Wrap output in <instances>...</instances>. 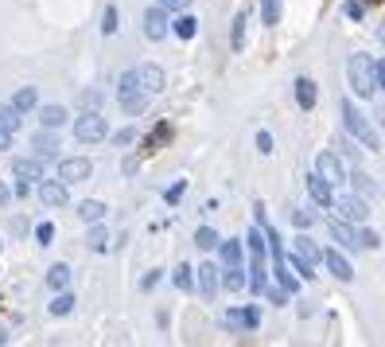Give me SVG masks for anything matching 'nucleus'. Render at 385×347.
<instances>
[{"label": "nucleus", "instance_id": "1", "mask_svg": "<svg viewBox=\"0 0 385 347\" xmlns=\"http://www.w3.org/2000/svg\"><path fill=\"white\" fill-rule=\"evenodd\" d=\"M343 121H346V133H351L362 149H370V153H374V149H381V137L374 133V125L366 121V113L354 110V102H343Z\"/></svg>", "mask_w": 385, "mask_h": 347}, {"label": "nucleus", "instance_id": "2", "mask_svg": "<svg viewBox=\"0 0 385 347\" xmlns=\"http://www.w3.org/2000/svg\"><path fill=\"white\" fill-rule=\"evenodd\" d=\"M117 98H121V110L129 113V118H141L144 106H148V94H144V86L136 82V70H125L117 82Z\"/></svg>", "mask_w": 385, "mask_h": 347}, {"label": "nucleus", "instance_id": "3", "mask_svg": "<svg viewBox=\"0 0 385 347\" xmlns=\"http://www.w3.org/2000/svg\"><path fill=\"white\" fill-rule=\"evenodd\" d=\"M346 78H351L358 98H374L377 78H374V63H370L366 55H351V59H346Z\"/></svg>", "mask_w": 385, "mask_h": 347}, {"label": "nucleus", "instance_id": "4", "mask_svg": "<svg viewBox=\"0 0 385 347\" xmlns=\"http://www.w3.org/2000/svg\"><path fill=\"white\" fill-rule=\"evenodd\" d=\"M105 133H109V125H105V118H101L98 110H90L86 118H78V121H74V137H78L82 144L105 141Z\"/></svg>", "mask_w": 385, "mask_h": 347}, {"label": "nucleus", "instance_id": "5", "mask_svg": "<svg viewBox=\"0 0 385 347\" xmlns=\"http://www.w3.org/2000/svg\"><path fill=\"white\" fill-rule=\"evenodd\" d=\"M315 176H323L331 187H335V184H346V172H343V164H339L335 153H319V156H315Z\"/></svg>", "mask_w": 385, "mask_h": 347}, {"label": "nucleus", "instance_id": "6", "mask_svg": "<svg viewBox=\"0 0 385 347\" xmlns=\"http://www.w3.org/2000/svg\"><path fill=\"white\" fill-rule=\"evenodd\" d=\"M335 207L346 215V222H354V227L370 219V207H366V199H358V195H339V199H335Z\"/></svg>", "mask_w": 385, "mask_h": 347}, {"label": "nucleus", "instance_id": "7", "mask_svg": "<svg viewBox=\"0 0 385 347\" xmlns=\"http://www.w3.org/2000/svg\"><path fill=\"white\" fill-rule=\"evenodd\" d=\"M90 172H93V164L82 160V156L59 164V179H63V184H82V179H90Z\"/></svg>", "mask_w": 385, "mask_h": 347}, {"label": "nucleus", "instance_id": "8", "mask_svg": "<svg viewBox=\"0 0 385 347\" xmlns=\"http://www.w3.org/2000/svg\"><path fill=\"white\" fill-rule=\"evenodd\" d=\"M144 35H148V39H164V35H168V8H148L144 12Z\"/></svg>", "mask_w": 385, "mask_h": 347}, {"label": "nucleus", "instance_id": "9", "mask_svg": "<svg viewBox=\"0 0 385 347\" xmlns=\"http://www.w3.org/2000/svg\"><path fill=\"white\" fill-rule=\"evenodd\" d=\"M308 195H311V203L323 207V211L335 203V195H331V184H327L323 176H308Z\"/></svg>", "mask_w": 385, "mask_h": 347}, {"label": "nucleus", "instance_id": "10", "mask_svg": "<svg viewBox=\"0 0 385 347\" xmlns=\"http://www.w3.org/2000/svg\"><path fill=\"white\" fill-rule=\"evenodd\" d=\"M136 82H141V86H144V94L152 98V94H159V90H164V70H159V67H152V63H148V67H141V70H136Z\"/></svg>", "mask_w": 385, "mask_h": 347}, {"label": "nucleus", "instance_id": "11", "mask_svg": "<svg viewBox=\"0 0 385 347\" xmlns=\"http://www.w3.org/2000/svg\"><path fill=\"white\" fill-rule=\"evenodd\" d=\"M323 265H327V270H331V273H335L339 281H351V277H354L351 262H346V258L339 254V250H323Z\"/></svg>", "mask_w": 385, "mask_h": 347}, {"label": "nucleus", "instance_id": "12", "mask_svg": "<svg viewBox=\"0 0 385 347\" xmlns=\"http://www.w3.org/2000/svg\"><path fill=\"white\" fill-rule=\"evenodd\" d=\"M39 199L47 207H63V203H67V184H55V179L39 184Z\"/></svg>", "mask_w": 385, "mask_h": 347}, {"label": "nucleus", "instance_id": "13", "mask_svg": "<svg viewBox=\"0 0 385 347\" xmlns=\"http://www.w3.org/2000/svg\"><path fill=\"white\" fill-rule=\"evenodd\" d=\"M12 172H16V179H43V156H35V160H16L12 164Z\"/></svg>", "mask_w": 385, "mask_h": 347}, {"label": "nucleus", "instance_id": "14", "mask_svg": "<svg viewBox=\"0 0 385 347\" xmlns=\"http://www.w3.org/2000/svg\"><path fill=\"white\" fill-rule=\"evenodd\" d=\"M199 293L207 296V301H214V293H218V270L214 265H199Z\"/></svg>", "mask_w": 385, "mask_h": 347}, {"label": "nucleus", "instance_id": "15", "mask_svg": "<svg viewBox=\"0 0 385 347\" xmlns=\"http://www.w3.org/2000/svg\"><path fill=\"white\" fill-rule=\"evenodd\" d=\"M327 227H331V234H335V242L351 246V250H354V246H358V230H354V222H351V227H346V222L331 219V222H327Z\"/></svg>", "mask_w": 385, "mask_h": 347}, {"label": "nucleus", "instance_id": "16", "mask_svg": "<svg viewBox=\"0 0 385 347\" xmlns=\"http://www.w3.org/2000/svg\"><path fill=\"white\" fill-rule=\"evenodd\" d=\"M292 250H296V254H300V258H308L311 265H315V262H323V250H319V246L311 242L308 234H300V238H296V242H292Z\"/></svg>", "mask_w": 385, "mask_h": 347}, {"label": "nucleus", "instance_id": "17", "mask_svg": "<svg viewBox=\"0 0 385 347\" xmlns=\"http://www.w3.org/2000/svg\"><path fill=\"white\" fill-rule=\"evenodd\" d=\"M39 121H43V129H63L67 125V110H63V106H43Z\"/></svg>", "mask_w": 385, "mask_h": 347}, {"label": "nucleus", "instance_id": "18", "mask_svg": "<svg viewBox=\"0 0 385 347\" xmlns=\"http://www.w3.org/2000/svg\"><path fill=\"white\" fill-rule=\"evenodd\" d=\"M296 102H300V110L315 106V82L311 78H296Z\"/></svg>", "mask_w": 385, "mask_h": 347}, {"label": "nucleus", "instance_id": "19", "mask_svg": "<svg viewBox=\"0 0 385 347\" xmlns=\"http://www.w3.org/2000/svg\"><path fill=\"white\" fill-rule=\"evenodd\" d=\"M35 153H39L43 160H51V156L59 153V141L51 137V129H47V133H39V137H35Z\"/></svg>", "mask_w": 385, "mask_h": 347}, {"label": "nucleus", "instance_id": "20", "mask_svg": "<svg viewBox=\"0 0 385 347\" xmlns=\"http://www.w3.org/2000/svg\"><path fill=\"white\" fill-rule=\"evenodd\" d=\"M47 285L55 289V293H59V289H67L70 285V270H67V265H51V270H47Z\"/></svg>", "mask_w": 385, "mask_h": 347}, {"label": "nucleus", "instance_id": "21", "mask_svg": "<svg viewBox=\"0 0 385 347\" xmlns=\"http://www.w3.org/2000/svg\"><path fill=\"white\" fill-rule=\"evenodd\" d=\"M171 32H176L179 39H195V32H199V20H195V16H179L176 24H171Z\"/></svg>", "mask_w": 385, "mask_h": 347}, {"label": "nucleus", "instance_id": "22", "mask_svg": "<svg viewBox=\"0 0 385 347\" xmlns=\"http://www.w3.org/2000/svg\"><path fill=\"white\" fill-rule=\"evenodd\" d=\"M78 215H82L86 222H101V219H105V203H98V199H86V203L78 207Z\"/></svg>", "mask_w": 385, "mask_h": 347}, {"label": "nucleus", "instance_id": "23", "mask_svg": "<svg viewBox=\"0 0 385 347\" xmlns=\"http://www.w3.org/2000/svg\"><path fill=\"white\" fill-rule=\"evenodd\" d=\"M261 20L268 27H277L280 24V0H261Z\"/></svg>", "mask_w": 385, "mask_h": 347}, {"label": "nucleus", "instance_id": "24", "mask_svg": "<svg viewBox=\"0 0 385 347\" xmlns=\"http://www.w3.org/2000/svg\"><path fill=\"white\" fill-rule=\"evenodd\" d=\"M70 308H74V296H70L67 289H59V296L51 301V316H67Z\"/></svg>", "mask_w": 385, "mask_h": 347}, {"label": "nucleus", "instance_id": "25", "mask_svg": "<svg viewBox=\"0 0 385 347\" xmlns=\"http://www.w3.org/2000/svg\"><path fill=\"white\" fill-rule=\"evenodd\" d=\"M222 285L237 293V289L245 285V270H242V265H226V273H222Z\"/></svg>", "mask_w": 385, "mask_h": 347}, {"label": "nucleus", "instance_id": "26", "mask_svg": "<svg viewBox=\"0 0 385 347\" xmlns=\"http://www.w3.org/2000/svg\"><path fill=\"white\" fill-rule=\"evenodd\" d=\"M0 129H8V133L20 129V110L16 106H0Z\"/></svg>", "mask_w": 385, "mask_h": 347}, {"label": "nucleus", "instance_id": "27", "mask_svg": "<svg viewBox=\"0 0 385 347\" xmlns=\"http://www.w3.org/2000/svg\"><path fill=\"white\" fill-rule=\"evenodd\" d=\"M222 246V265H242V242H218Z\"/></svg>", "mask_w": 385, "mask_h": 347}, {"label": "nucleus", "instance_id": "28", "mask_svg": "<svg viewBox=\"0 0 385 347\" xmlns=\"http://www.w3.org/2000/svg\"><path fill=\"white\" fill-rule=\"evenodd\" d=\"M12 106H16L20 113L35 110V90H32V86H24V90H16V98H12Z\"/></svg>", "mask_w": 385, "mask_h": 347}, {"label": "nucleus", "instance_id": "29", "mask_svg": "<svg viewBox=\"0 0 385 347\" xmlns=\"http://www.w3.org/2000/svg\"><path fill=\"white\" fill-rule=\"evenodd\" d=\"M288 265H292V270L296 273H300V277H315V270H311V262H308V258H300V254H296V250H292V254H288Z\"/></svg>", "mask_w": 385, "mask_h": 347}, {"label": "nucleus", "instance_id": "30", "mask_svg": "<svg viewBox=\"0 0 385 347\" xmlns=\"http://www.w3.org/2000/svg\"><path fill=\"white\" fill-rule=\"evenodd\" d=\"M351 184H354V187H358V191H362V195H377V184H374V179H370V176H366V172H358V168H354V176H351Z\"/></svg>", "mask_w": 385, "mask_h": 347}, {"label": "nucleus", "instance_id": "31", "mask_svg": "<svg viewBox=\"0 0 385 347\" xmlns=\"http://www.w3.org/2000/svg\"><path fill=\"white\" fill-rule=\"evenodd\" d=\"M277 277H280V285H285V289H292V293L300 289V281H296L292 273H288V262H285V258H277Z\"/></svg>", "mask_w": 385, "mask_h": 347}, {"label": "nucleus", "instance_id": "32", "mask_svg": "<svg viewBox=\"0 0 385 347\" xmlns=\"http://www.w3.org/2000/svg\"><path fill=\"white\" fill-rule=\"evenodd\" d=\"M195 246H199V250H214V246H218V234H214L210 227H202L199 234H195Z\"/></svg>", "mask_w": 385, "mask_h": 347}, {"label": "nucleus", "instance_id": "33", "mask_svg": "<svg viewBox=\"0 0 385 347\" xmlns=\"http://www.w3.org/2000/svg\"><path fill=\"white\" fill-rule=\"evenodd\" d=\"M86 242H90V250H105V246H109V234L98 227V222H93V230H90V238H86Z\"/></svg>", "mask_w": 385, "mask_h": 347}, {"label": "nucleus", "instance_id": "34", "mask_svg": "<svg viewBox=\"0 0 385 347\" xmlns=\"http://www.w3.org/2000/svg\"><path fill=\"white\" fill-rule=\"evenodd\" d=\"M242 43H245V12H237V20H234V51H242Z\"/></svg>", "mask_w": 385, "mask_h": 347}, {"label": "nucleus", "instance_id": "35", "mask_svg": "<svg viewBox=\"0 0 385 347\" xmlns=\"http://www.w3.org/2000/svg\"><path fill=\"white\" fill-rule=\"evenodd\" d=\"M292 222H296V227H311V222H315V211H304V207H292Z\"/></svg>", "mask_w": 385, "mask_h": 347}, {"label": "nucleus", "instance_id": "36", "mask_svg": "<svg viewBox=\"0 0 385 347\" xmlns=\"http://www.w3.org/2000/svg\"><path fill=\"white\" fill-rule=\"evenodd\" d=\"M101 32L105 35L117 32V8H105V16H101Z\"/></svg>", "mask_w": 385, "mask_h": 347}, {"label": "nucleus", "instance_id": "37", "mask_svg": "<svg viewBox=\"0 0 385 347\" xmlns=\"http://www.w3.org/2000/svg\"><path fill=\"white\" fill-rule=\"evenodd\" d=\"M245 242H249L253 254H265V234H261V227H257V230H249V238H245Z\"/></svg>", "mask_w": 385, "mask_h": 347}, {"label": "nucleus", "instance_id": "38", "mask_svg": "<svg viewBox=\"0 0 385 347\" xmlns=\"http://www.w3.org/2000/svg\"><path fill=\"white\" fill-rule=\"evenodd\" d=\"M171 281H176L179 289H191V285H195V277H191V270H187V265H179V270H176V277H171Z\"/></svg>", "mask_w": 385, "mask_h": 347}, {"label": "nucleus", "instance_id": "39", "mask_svg": "<svg viewBox=\"0 0 385 347\" xmlns=\"http://www.w3.org/2000/svg\"><path fill=\"white\" fill-rule=\"evenodd\" d=\"M339 149H343V156H346V160H354V168H358V160H362L358 144H351V141H339Z\"/></svg>", "mask_w": 385, "mask_h": 347}, {"label": "nucleus", "instance_id": "40", "mask_svg": "<svg viewBox=\"0 0 385 347\" xmlns=\"http://www.w3.org/2000/svg\"><path fill=\"white\" fill-rule=\"evenodd\" d=\"M343 12H346V16H351V20H362V12H366V4H362V0H346V4H343Z\"/></svg>", "mask_w": 385, "mask_h": 347}, {"label": "nucleus", "instance_id": "41", "mask_svg": "<svg viewBox=\"0 0 385 347\" xmlns=\"http://www.w3.org/2000/svg\"><path fill=\"white\" fill-rule=\"evenodd\" d=\"M35 238H39V246H51V238H55V227H51V222H39Z\"/></svg>", "mask_w": 385, "mask_h": 347}, {"label": "nucleus", "instance_id": "42", "mask_svg": "<svg viewBox=\"0 0 385 347\" xmlns=\"http://www.w3.org/2000/svg\"><path fill=\"white\" fill-rule=\"evenodd\" d=\"M156 4H159V8H168V12H183L191 0H156Z\"/></svg>", "mask_w": 385, "mask_h": 347}, {"label": "nucleus", "instance_id": "43", "mask_svg": "<svg viewBox=\"0 0 385 347\" xmlns=\"http://www.w3.org/2000/svg\"><path fill=\"white\" fill-rule=\"evenodd\" d=\"M98 102H101V94H98V90H86V94H82V106H86V110H93Z\"/></svg>", "mask_w": 385, "mask_h": 347}, {"label": "nucleus", "instance_id": "44", "mask_svg": "<svg viewBox=\"0 0 385 347\" xmlns=\"http://www.w3.org/2000/svg\"><path fill=\"white\" fill-rule=\"evenodd\" d=\"M113 141H117V144H133V141H136V129H121Z\"/></svg>", "mask_w": 385, "mask_h": 347}, {"label": "nucleus", "instance_id": "45", "mask_svg": "<svg viewBox=\"0 0 385 347\" xmlns=\"http://www.w3.org/2000/svg\"><path fill=\"white\" fill-rule=\"evenodd\" d=\"M226 324L230 328H245V313H226Z\"/></svg>", "mask_w": 385, "mask_h": 347}, {"label": "nucleus", "instance_id": "46", "mask_svg": "<svg viewBox=\"0 0 385 347\" xmlns=\"http://www.w3.org/2000/svg\"><path fill=\"white\" fill-rule=\"evenodd\" d=\"M257 149H261V153H273V137H268V133H257Z\"/></svg>", "mask_w": 385, "mask_h": 347}, {"label": "nucleus", "instance_id": "47", "mask_svg": "<svg viewBox=\"0 0 385 347\" xmlns=\"http://www.w3.org/2000/svg\"><path fill=\"white\" fill-rule=\"evenodd\" d=\"M265 293H268V301H273V305H285V293H280V289H268L265 285Z\"/></svg>", "mask_w": 385, "mask_h": 347}, {"label": "nucleus", "instance_id": "48", "mask_svg": "<svg viewBox=\"0 0 385 347\" xmlns=\"http://www.w3.org/2000/svg\"><path fill=\"white\" fill-rule=\"evenodd\" d=\"M179 195H183V184H176V187H168V203H179Z\"/></svg>", "mask_w": 385, "mask_h": 347}, {"label": "nucleus", "instance_id": "49", "mask_svg": "<svg viewBox=\"0 0 385 347\" xmlns=\"http://www.w3.org/2000/svg\"><path fill=\"white\" fill-rule=\"evenodd\" d=\"M374 78H377V86H385V59L374 67Z\"/></svg>", "mask_w": 385, "mask_h": 347}, {"label": "nucleus", "instance_id": "50", "mask_svg": "<svg viewBox=\"0 0 385 347\" xmlns=\"http://www.w3.org/2000/svg\"><path fill=\"white\" fill-rule=\"evenodd\" d=\"M8 144H12V133H8V129H0V153H4Z\"/></svg>", "mask_w": 385, "mask_h": 347}, {"label": "nucleus", "instance_id": "51", "mask_svg": "<svg viewBox=\"0 0 385 347\" xmlns=\"http://www.w3.org/2000/svg\"><path fill=\"white\" fill-rule=\"evenodd\" d=\"M8 203H12V191H8L4 184H0V207H8Z\"/></svg>", "mask_w": 385, "mask_h": 347}, {"label": "nucleus", "instance_id": "52", "mask_svg": "<svg viewBox=\"0 0 385 347\" xmlns=\"http://www.w3.org/2000/svg\"><path fill=\"white\" fill-rule=\"evenodd\" d=\"M377 39L385 43V20H381V24H377Z\"/></svg>", "mask_w": 385, "mask_h": 347}, {"label": "nucleus", "instance_id": "53", "mask_svg": "<svg viewBox=\"0 0 385 347\" xmlns=\"http://www.w3.org/2000/svg\"><path fill=\"white\" fill-rule=\"evenodd\" d=\"M362 4H381V0H362Z\"/></svg>", "mask_w": 385, "mask_h": 347}]
</instances>
